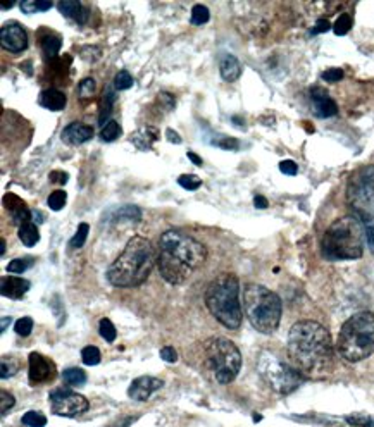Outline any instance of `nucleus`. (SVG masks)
I'll return each instance as SVG.
<instances>
[{
  "mask_svg": "<svg viewBox=\"0 0 374 427\" xmlns=\"http://www.w3.org/2000/svg\"><path fill=\"white\" fill-rule=\"evenodd\" d=\"M30 383L31 385H45V383H50L56 379L57 375V369H56V363L52 362L50 359H47L45 355L37 354V351H33V354H30Z\"/></svg>",
  "mask_w": 374,
  "mask_h": 427,
  "instance_id": "obj_12",
  "label": "nucleus"
},
{
  "mask_svg": "<svg viewBox=\"0 0 374 427\" xmlns=\"http://www.w3.org/2000/svg\"><path fill=\"white\" fill-rule=\"evenodd\" d=\"M50 409L59 417H78L90 409V403L83 395H78L76 391L68 390V387H59L54 390L49 397Z\"/></svg>",
  "mask_w": 374,
  "mask_h": 427,
  "instance_id": "obj_11",
  "label": "nucleus"
},
{
  "mask_svg": "<svg viewBox=\"0 0 374 427\" xmlns=\"http://www.w3.org/2000/svg\"><path fill=\"white\" fill-rule=\"evenodd\" d=\"M57 9H59L62 16L75 19L80 25H83L87 21V11L83 9V6L78 0H62V2H59V6H57Z\"/></svg>",
  "mask_w": 374,
  "mask_h": 427,
  "instance_id": "obj_20",
  "label": "nucleus"
},
{
  "mask_svg": "<svg viewBox=\"0 0 374 427\" xmlns=\"http://www.w3.org/2000/svg\"><path fill=\"white\" fill-rule=\"evenodd\" d=\"M157 262L152 243L143 236H133L123 253L109 265L107 281L116 288H135L143 284Z\"/></svg>",
  "mask_w": 374,
  "mask_h": 427,
  "instance_id": "obj_3",
  "label": "nucleus"
},
{
  "mask_svg": "<svg viewBox=\"0 0 374 427\" xmlns=\"http://www.w3.org/2000/svg\"><path fill=\"white\" fill-rule=\"evenodd\" d=\"M11 323H13V317H2V327H0L2 329V332L6 331L7 326H11Z\"/></svg>",
  "mask_w": 374,
  "mask_h": 427,
  "instance_id": "obj_56",
  "label": "nucleus"
},
{
  "mask_svg": "<svg viewBox=\"0 0 374 427\" xmlns=\"http://www.w3.org/2000/svg\"><path fill=\"white\" fill-rule=\"evenodd\" d=\"M346 422H349L350 426H356V427H374V417L366 414L349 415V417H346Z\"/></svg>",
  "mask_w": 374,
  "mask_h": 427,
  "instance_id": "obj_37",
  "label": "nucleus"
},
{
  "mask_svg": "<svg viewBox=\"0 0 374 427\" xmlns=\"http://www.w3.org/2000/svg\"><path fill=\"white\" fill-rule=\"evenodd\" d=\"M216 145H219L221 148H228V150H236L240 147L235 138H226V136L223 138V142H217Z\"/></svg>",
  "mask_w": 374,
  "mask_h": 427,
  "instance_id": "obj_49",
  "label": "nucleus"
},
{
  "mask_svg": "<svg viewBox=\"0 0 374 427\" xmlns=\"http://www.w3.org/2000/svg\"><path fill=\"white\" fill-rule=\"evenodd\" d=\"M0 412H2V415H6L7 412H9V409H13L16 399L11 393H7V391H2L0 393Z\"/></svg>",
  "mask_w": 374,
  "mask_h": 427,
  "instance_id": "obj_44",
  "label": "nucleus"
},
{
  "mask_svg": "<svg viewBox=\"0 0 374 427\" xmlns=\"http://www.w3.org/2000/svg\"><path fill=\"white\" fill-rule=\"evenodd\" d=\"M61 38L56 37V35H50V37L42 38V50H44L45 56L49 57H56L57 52L61 50Z\"/></svg>",
  "mask_w": 374,
  "mask_h": 427,
  "instance_id": "obj_26",
  "label": "nucleus"
},
{
  "mask_svg": "<svg viewBox=\"0 0 374 427\" xmlns=\"http://www.w3.org/2000/svg\"><path fill=\"white\" fill-rule=\"evenodd\" d=\"M205 305L224 327H240L241 305L239 277L235 274H221L219 277H216L205 291Z\"/></svg>",
  "mask_w": 374,
  "mask_h": 427,
  "instance_id": "obj_5",
  "label": "nucleus"
},
{
  "mask_svg": "<svg viewBox=\"0 0 374 427\" xmlns=\"http://www.w3.org/2000/svg\"><path fill=\"white\" fill-rule=\"evenodd\" d=\"M166 135H167V138H169V142H173V143H181L180 135H178L176 131H173V129H167Z\"/></svg>",
  "mask_w": 374,
  "mask_h": 427,
  "instance_id": "obj_53",
  "label": "nucleus"
},
{
  "mask_svg": "<svg viewBox=\"0 0 374 427\" xmlns=\"http://www.w3.org/2000/svg\"><path fill=\"white\" fill-rule=\"evenodd\" d=\"M23 424L28 427H45L47 426V417L42 412H31L23 415Z\"/></svg>",
  "mask_w": 374,
  "mask_h": 427,
  "instance_id": "obj_30",
  "label": "nucleus"
},
{
  "mask_svg": "<svg viewBox=\"0 0 374 427\" xmlns=\"http://www.w3.org/2000/svg\"><path fill=\"white\" fill-rule=\"evenodd\" d=\"M178 183H180V186L185 188V190L195 191L200 188L202 179L195 174H181L180 178H178Z\"/></svg>",
  "mask_w": 374,
  "mask_h": 427,
  "instance_id": "obj_39",
  "label": "nucleus"
},
{
  "mask_svg": "<svg viewBox=\"0 0 374 427\" xmlns=\"http://www.w3.org/2000/svg\"><path fill=\"white\" fill-rule=\"evenodd\" d=\"M338 354L346 362L356 363L374 354V313H354L338 335Z\"/></svg>",
  "mask_w": 374,
  "mask_h": 427,
  "instance_id": "obj_6",
  "label": "nucleus"
},
{
  "mask_svg": "<svg viewBox=\"0 0 374 427\" xmlns=\"http://www.w3.org/2000/svg\"><path fill=\"white\" fill-rule=\"evenodd\" d=\"M19 371V360L14 356H2V379L11 378Z\"/></svg>",
  "mask_w": 374,
  "mask_h": 427,
  "instance_id": "obj_35",
  "label": "nucleus"
},
{
  "mask_svg": "<svg viewBox=\"0 0 374 427\" xmlns=\"http://www.w3.org/2000/svg\"><path fill=\"white\" fill-rule=\"evenodd\" d=\"M210 13L209 9L205 6H202V4H197V6H193L192 9V23L197 26L205 25V23L209 21Z\"/></svg>",
  "mask_w": 374,
  "mask_h": 427,
  "instance_id": "obj_32",
  "label": "nucleus"
},
{
  "mask_svg": "<svg viewBox=\"0 0 374 427\" xmlns=\"http://www.w3.org/2000/svg\"><path fill=\"white\" fill-rule=\"evenodd\" d=\"M310 100H313L314 105V114L318 117H331L338 112L337 104H334V100L331 99L325 88L315 86V88L310 90Z\"/></svg>",
  "mask_w": 374,
  "mask_h": 427,
  "instance_id": "obj_15",
  "label": "nucleus"
},
{
  "mask_svg": "<svg viewBox=\"0 0 374 427\" xmlns=\"http://www.w3.org/2000/svg\"><path fill=\"white\" fill-rule=\"evenodd\" d=\"M362 224H364L366 231V241H368L369 248L374 253V217L373 215H359Z\"/></svg>",
  "mask_w": 374,
  "mask_h": 427,
  "instance_id": "obj_31",
  "label": "nucleus"
},
{
  "mask_svg": "<svg viewBox=\"0 0 374 427\" xmlns=\"http://www.w3.org/2000/svg\"><path fill=\"white\" fill-rule=\"evenodd\" d=\"M114 100H116L114 92H112V90H107V93H104V107H102V114H100V123H102V126L105 124V119L111 116Z\"/></svg>",
  "mask_w": 374,
  "mask_h": 427,
  "instance_id": "obj_40",
  "label": "nucleus"
},
{
  "mask_svg": "<svg viewBox=\"0 0 374 427\" xmlns=\"http://www.w3.org/2000/svg\"><path fill=\"white\" fill-rule=\"evenodd\" d=\"M288 356L303 378L321 379L334 367V350L330 331L315 320H300L288 335Z\"/></svg>",
  "mask_w": 374,
  "mask_h": 427,
  "instance_id": "obj_1",
  "label": "nucleus"
},
{
  "mask_svg": "<svg viewBox=\"0 0 374 427\" xmlns=\"http://www.w3.org/2000/svg\"><path fill=\"white\" fill-rule=\"evenodd\" d=\"M121 135V126L116 121H107V123L102 126V131H100V138L104 142H114L116 138Z\"/></svg>",
  "mask_w": 374,
  "mask_h": 427,
  "instance_id": "obj_27",
  "label": "nucleus"
},
{
  "mask_svg": "<svg viewBox=\"0 0 374 427\" xmlns=\"http://www.w3.org/2000/svg\"><path fill=\"white\" fill-rule=\"evenodd\" d=\"M100 359H102V355H100L97 347H85L81 350V360H83L85 366H97L100 362Z\"/></svg>",
  "mask_w": 374,
  "mask_h": 427,
  "instance_id": "obj_29",
  "label": "nucleus"
},
{
  "mask_svg": "<svg viewBox=\"0 0 374 427\" xmlns=\"http://www.w3.org/2000/svg\"><path fill=\"white\" fill-rule=\"evenodd\" d=\"M207 258V250L180 231H166L159 240V272L169 284H183Z\"/></svg>",
  "mask_w": 374,
  "mask_h": 427,
  "instance_id": "obj_2",
  "label": "nucleus"
},
{
  "mask_svg": "<svg viewBox=\"0 0 374 427\" xmlns=\"http://www.w3.org/2000/svg\"><path fill=\"white\" fill-rule=\"evenodd\" d=\"M93 138L92 126L83 123H71L62 131V142L68 145H83Z\"/></svg>",
  "mask_w": 374,
  "mask_h": 427,
  "instance_id": "obj_17",
  "label": "nucleus"
},
{
  "mask_svg": "<svg viewBox=\"0 0 374 427\" xmlns=\"http://www.w3.org/2000/svg\"><path fill=\"white\" fill-rule=\"evenodd\" d=\"M279 171L286 176H295L298 172V167L294 160H283V162L279 164Z\"/></svg>",
  "mask_w": 374,
  "mask_h": 427,
  "instance_id": "obj_46",
  "label": "nucleus"
},
{
  "mask_svg": "<svg viewBox=\"0 0 374 427\" xmlns=\"http://www.w3.org/2000/svg\"><path fill=\"white\" fill-rule=\"evenodd\" d=\"M111 219L112 222H138L142 219V212H140L138 207L133 205H126L121 207V209H116L111 212Z\"/></svg>",
  "mask_w": 374,
  "mask_h": 427,
  "instance_id": "obj_22",
  "label": "nucleus"
},
{
  "mask_svg": "<svg viewBox=\"0 0 374 427\" xmlns=\"http://www.w3.org/2000/svg\"><path fill=\"white\" fill-rule=\"evenodd\" d=\"M352 28V16L350 14H342L340 18L337 19V23H334L333 31L334 35H338V37H342V35H346Z\"/></svg>",
  "mask_w": 374,
  "mask_h": 427,
  "instance_id": "obj_36",
  "label": "nucleus"
},
{
  "mask_svg": "<svg viewBox=\"0 0 374 427\" xmlns=\"http://www.w3.org/2000/svg\"><path fill=\"white\" fill-rule=\"evenodd\" d=\"M204 356L207 367L217 383L228 385L239 375L241 367V354L236 344L229 339L209 338L204 343Z\"/></svg>",
  "mask_w": 374,
  "mask_h": 427,
  "instance_id": "obj_8",
  "label": "nucleus"
},
{
  "mask_svg": "<svg viewBox=\"0 0 374 427\" xmlns=\"http://www.w3.org/2000/svg\"><path fill=\"white\" fill-rule=\"evenodd\" d=\"M346 198L357 215L374 217V166H364L354 172L346 186Z\"/></svg>",
  "mask_w": 374,
  "mask_h": 427,
  "instance_id": "obj_10",
  "label": "nucleus"
},
{
  "mask_svg": "<svg viewBox=\"0 0 374 427\" xmlns=\"http://www.w3.org/2000/svg\"><path fill=\"white\" fill-rule=\"evenodd\" d=\"M99 331H100V336H102V338L107 343H112L116 339V336H118L114 324H112L109 319H102V320H100Z\"/></svg>",
  "mask_w": 374,
  "mask_h": 427,
  "instance_id": "obj_34",
  "label": "nucleus"
},
{
  "mask_svg": "<svg viewBox=\"0 0 374 427\" xmlns=\"http://www.w3.org/2000/svg\"><path fill=\"white\" fill-rule=\"evenodd\" d=\"M114 86L118 90H128L133 86V78H131V74L128 71H119L116 74V80H114Z\"/></svg>",
  "mask_w": 374,
  "mask_h": 427,
  "instance_id": "obj_42",
  "label": "nucleus"
},
{
  "mask_svg": "<svg viewBox=\"0 0 374 427\" xmlns=\"http://www.w3.org/2000/svg\"><path fill=\"white\" fill-rule=\"evenodd\" d=\"M243 311L251 324L263 335H272L282 320V300L263 284H247L243 289Z\"/></svg>",
  "mask_w": 374,
  "mask_h": 427,
  "instance_id": "obj_7",
  "label": "nucleus"
},
{
  "mask_svg": "<svg viewBox=\"0 0 374 427\" xmlns=\"http://www.w3.org/2000/svg\"><path fill=\"white\" fill-rule=\"evenodd\" d=\"M342 78H344V71L338 68L328 69V71L322 73V80L328 81V83H337V81H340Z\"/></svg>",
  "mask_w": 374,
  "mask_h": 427,
  "instance_id": "obj_45",
  "label": "nucleus"
},
{
  "mask_svg": "<svg viewBox=\"0 0 374 427\" xmlns=\"http://www.w3.org/2000/svg\"><path fill=\"white\" fill-rule=\"evenodd\" d=\"M260 378L270 385L276 393L290 395L303 383V375L291 363L283 362L270 351H263L257 362Z\"/></svg>",
  "mask_w": 374,
  "mask_h": 427,
  "instance_id": "obj_9",
  "label": "nucleus"
},
{
  "mask_svg": "<svg viewBox=\"0 0 374 427\" xmlns=\"http://www.w3.org/2000/svg\"><path fill=\"white\" fill-rule=\"evenodd\" d=\"M0 43L9 52L19 54L28 47V35H26L21 25L9 23V25H4L2 30H0Z\"/></svg>",
  "mask_w": 374,
  "mask_h": 427,
  "instance_id": "obj_13",
  "label": "nucleus"
},
{
  "mask_svg": "<svg viewBox=\"0 0 374 427\" xmlns=\"http://www.w3.org/2000/svg\"><path fill=\"white\" fill-rule=\"evenodd\" d=\"M19 240L23 241V245L26 246H35L38 241H40V233H38V228L33 224V222H28V224H23L18 231Z\"/></svg>",
  "mask_w": 374,
  "mask_h": 427,
  "instance_id": "obj_23",
  "label": "nucleus"
},
{
  "mask_svg": "<svg viewBox=\"0 0 374 427\" xmlns=\"http://www.w3.org/2000/svg\"><path fill=\"white\" fill-rule=\"evenodd\" d=\"M221 76H223L224 81H236L241 76V64L240 61L235 56H231V54H228V56H224L221 59Z\"/></svg>",
  "mask_w": 374,
  "mask_h": 427,
  "instance_id": "obj_21",
  "label": "nucleus"
},
{
  "mask_svg": "<svg viewBox=\"0 0 374 427\" xmlns=\"http://www.w3.org/2000/svg\"><path fill=\"white\" fill-rule=\"evenodd\" d=\"M161 359L167 363H174L178 360V354L173 347H164L161 350Z\"/></svg>",
  "mask_w": 374,
  "mask_h": 427,
  "instance_id": "obj_47",
  "label": "nucleus"
},
{
  "mask_svg": "<svg viewBox=\"0 0 374 427\" xmlns=\"http://www.w3.org/2000/svg\"><path fill=\"white\" fill-rule=\"evenodd\" d=\"M62 378L69 386H83L87 383V374H85V371L78 369V367L66 369L62 372Z\"/></svg>",
  "mask_w": 374,
  "mask_h": 427,
  "instance_id": "obj_24",
  "label": "nucleus"
},
{
  "mask_svg": "<svg viewBox=\"0 0 374 427\" xmlns=\"http://www.w3.org/2000/svg\"><path fill=\"white\" fill-rule=\"evenodd\" d=\"M52 7V2L49 0H26L21 4V11L25 14H35V13H44Z\"/></svg>",
  "mask_w": 374,
  "mask_h": 427,
  "instance_id": "obj_25",
  "label": "nucleus"
},
{
  "mask_svg": "<svg viewBox=\"0 0 374 427\" xmlns=\"http://www.w3.org/2000/svg\"><path fill=\"white\" fill-rule=\"evenodd\" d=\"M30 281L23 279L18 276H4L0 281V289H2L4 296H9V299L19 300L28 293L30 289Z\"/></svg>",
  "mask_w": 374,
  "mask_h": 427,
  "instance_id": "obj_18",
  "label": "nucleus"
},
{
  "mask_svg": "<svg viewBox=\"0 0 374 427\" xmlns=\"http://www.w3.org/2000/svg\"><path fill=\"white\" fill-rule=\"evenodd\" d=\"M88 231H90V226H88L87 222H81V224L78 226L76 234L73 236L71 243H69L71 248H81V246L85 245V241H87V236H88Z\"/></svg>",
  "mask_w": 374,
  "mask_h": 427,
  "instance_id": "obj_33",
  "label": "nucleus"
},
{
  "mask_svg": "<svg viewBox=\"0 0 374 427\" xmlns=\"http://www.w3.org/2000/svg\"><path fill=\"white\" fill-rule=\"evenodd\" d=\"M78 93H80L81 99H90L93 93H95V81H93L92 78H85V80L80 83Z\"/></svg>",
  "mask_w": 374,
  "mask_h": 427,
  "instance_id": "obj_43",
  "label": "nucleus"
},
{
  "mask_svg": "<svg viewBox=\"0 0 374 427\" xmlns=\"http://www.w3.org/2000/svg\"><path fill=\"white\" fill-rule=\"evenodd\" d=\"M14 4L13 2H9V4H2V9H11V7H13Z\"/></svg>",
  "mask_w": 374,
  "mask_h": 427,
  "instance_id": "obj_57",
  "label": "nucleus"
},
{
  "mask_svg": "<svg viewBox=\"0 0 374 427\" xmlns=\"http://www.w3.org/2000/svg\"><path fill=\"white\" fill-rule=\"evenodd\" d=\"M4 253H6V241L2 240V255H4Z\"/></svg>",
  "mask_w": 374,
  "mask_h": 427,
  "instance_id": "obj_58",
  "label": "nucleus"
},
{
  "mask_svg": "<svg viewBox=\"0 0 374 427\" xmlns=\"http://www.w3.org/2000/svg\"><path fill=\"white\" fill-rule=\"evenodd\" d=\"M14 329L19 336L26 338V336H30V332L33 331V319H31V317H21V319L16 323Z\"/></svg>",
  "mask_w": 374,
  "mask_h": 427,
  "instance_id": "obj_41",
  "label": "nucleus"
},
{
  "mask_svg": "<svg viewBox=\"0 0 374 427\" xmlns=\"http://www.w3.org/2000/svg\"><path fill=\"white\" fill-rule=\"evenodd\" d=\"M49 178H50V181L57 183V185H66V183H68L69 174L68 172H62V171H52L50 172Z\"/></svg>",
  "mask_w": 374,
  "mask_h": 427,
  "instance_id": "obj_48",
  "label": "nucleus"
},
{
  "mask_svg": "<svg viewBox=\"0 0 374 427\" xmlns=\"http://www.w3.org/2000/svg\"><path fill=\"white\" fill-rule=\"evenodd\" d=\"M31 219H35V222H38V224H40V222H44V221H42V219H44V215L38 212V210H31Z\"/></svg>",
  "mask_w": 374,
  "mask_h": 427,
  "instance_id": "obj_55",
  "label": "nucleus"
},
{
  "mask_svg": "<svg viewBox=\"0 0 374 427\" xmlns=\"http://www.w3.org/2000/svg\"><path fill=\"white\" fill-rule=\"evenodd\" d=\"M4 205H6L11 217H13L14 224H18L19 228H21L23 224H28L31 221V210H28L26 203L19 197H16V195H6V197H4Z\"/></svg>",
  "mask_w": 374,
  "mask_h": 427,
  "instance_id": "obj_16",
  "label": "nucleus"
},
{
  "mask_svg": "<svg viewBox=\"0 0 374 427\" xmlns=\"http://www.w3.org/2000/svg\"><path fill=\"white\" fill-rule=\"evenodd\" d=\"M254 205L257 207V209H267V205H270V203H267V200L263 197V195H257V197L254 198Z\"/></svg>",
  "mask_w": 374,
  "mask_h": 427,
  "instance_id": "obj_52",
  "label": "nucleus"
},
{
  "mask_svg": "<svg viewBox=\"0 0 374 427\" xmlns=\"http://www.w3.org/2000/svg\"><path fill=\"white\" fill-rule=\"evenodd\" d=\"M188 159L192 160V162L195 164V166H202V159L198 155H195L193 152H188Z\"/></svg>",
  "mask_w": 374,
  "mask_h": 427,
  "instance_id": "obj_54",
  "label": "nucleus"
},
{
  "mask_svg": "<svg viewBox=\"0 0 374 427\" xmlns=\"http://www.w3.org/2000/svg\"><path fill=\"white\" fill-rule=\"evenodd\" d=\"M133 421H135V417H123V419H118V421L112 422V424H109L105 427H128Z\"/></svg>",
  "mask_w": 374,
  "mask_h": 427,
  "instance_id": "obj_51",
  "label": "nucleus"
},
{
  "mask_svg": "<svg viewBox=\"0 0 374 427\" xmlns=\"http://www.w3.org/2000/svg\"><path fill=\"white\" fill-rule=\"evenodd\" d=\"M331 28L330 21H326V19H319L318 23H315V28L313 30V33H326Z\"/></svg>",
  "mask_w": 374,
  "mask_h": 427,
  "instance_id": "obj_50",
  "label": "nucleus"
},
{
  "mask_svg": "<svg viewBox=\"0 0 374 427\" xmlns=\"http://www.w3.org/2000/svg\"><path fill=\"white\" fill-rule=\"evenodd\" d=\"M66 200H68V195H66V191H62V190H57V191H54V193H50V197H49V200H47V203H49V207L52 210H61L62 207L66 205Z\"/></svg>",
  "mask_w": 374,
  "mask_h": 427,
  "instance_id": "obj_38",
  "label": "nucleus"
},
{
  "mask_svg": "<svg viewBox=\"0 0 374 427\" xmlns=\"http://www.w3.org/2000/svg\"><path fill=\"white\" fill-rule=\"evenodd\" d=\"M38 104H40L42 107L49 109V111L59 112L66 107L68 99H66L64 93L59 92V90L49 88V90H44V92L40 93V97H38Z\"/></svg>",
  "mask_w": 374,
  "mask_h": 427,
  "instance_id": "obj_19",
  "label": "nucleus"
},
{
  "mask_svg": "<svg viewBox=\"0 0 374 427\" xmlns=\"http://www.w3.org/2000/svg\"><path fill=\"white\" fill-rule=\"evenodd\" d=\"M162 386H164V383L161 379L152 378V375H142V378H136L128 387V397L136 399V402H147L150 395L161 390Z\"/></svg>",
  "mask_w": 374,
  "mask_h": 427,
  "instance_id": "obj_14",
  "label": "nucleus"
},
{
  "mask_svg": "<svg viewBox=\"0 0 374 427\" xmlns=\"http://www.w3.org/2000/svg\"><path fill=\"white\" fill-rule=\"evenodd\" d=\"M31 265H33V258H14V260H11L9 265H7V272L23 274L25 271H28Z\"/></svg>",
  "mask_w": 374,
  "mask_h": 427,
  "instance_id": "obj_28",
  "label": "nucleus"
},
{
  "mask_svg": "<svg viewBox=\"0 0 374 427\" xmlns=\"http://www.w3.org/2000/svg\"><path fill=\"white\" fill-rule=\"evenodd\" d=\"M366 231L359 215L337 219L322 236V255L331 262L356 260L364 253Z\"/></svg>",
  "mask_w": 374,
  "mask_h": 427,
  "instance_id": "obj_4",
  "label": "nucleus"
}]
</instances>
